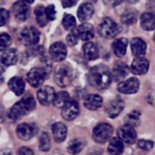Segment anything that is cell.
Segmentation results:
<instances>
[{
  "mask_svg": "<svg viewBox=\"0 0 155 155\" xmlns=\"http://www.w3.org/2000/svg\"><path fill=\"white\" fill-rule=\"evenodd\" d=\"M84 146V141L81 138H74L70 141L68 145V153L72 155L79 153Z\"/></svg>",
  "mask_w": 155,
  "mask_h": 155,
  "instance_id": "obj_29",
  "label": "cell"
},
{
  "mask_svg": "<svg viewBox=\"0 0 155 155\" xmlns=\"http://www.w3.org/2000/svg\"><path fill=\"white\" fill-rule=\"evenodd\" d=\"M83 51L84 56L88 60H95L99 56L98 48L95 44L92 42H88L83 46Z\"/></svg>",
  "mask_w": 155,
  "mask_h": 155,
  "instance_id": "obj_28",
  "label": "cell"
},
{
  "mask_svg": "<svg viewBox=\"0 0 155 155\" xmlns=\"http://www.w3.org/2000/svg\"><path fill=\"white\" fill-rule=\"evenodd\" d=\"M0 59L5 66L13 65L18 60V53L15 49L5 50L0 56Z\"/></svg>",
  "mask_w": 155,
  "mask_h": 155,
  "instance_id": "obj_22",
  "label": "cell"
},
{
  "mask_svg": "<svg viewBox=\"0 0 155 155\" xmlns=\"http://www.w3.org/2000/svg\"><path fill=\"white\" fill-rule=\"evenodd\" d=\"M153 41L155 42V33H154V34H153Z\"/></svg>",
  "mask_w": 155,
  "mask_h": 155,
  "instance_id": "obj_51",
  "label": "cell"
},
{
  "mask_svg": "<svg viewBox=\"0 0 155 155\" xmlns=\"http://www.w3.org/2000/svg\"><path fill=\"white\" fill-rule=\"evenodd\" d=\"M74 78L73 70L69 65L61 64L57 65L54 71V81L59 87H65L71 83Z\"/></svg>",
  "mask_w": 155,
  "mask_h": 155,
  "instance_id": "obj_3",
  "label": "cell"
},
{
  "mask_svg": "<svg viewBox=\"0 0 155 155\" xmlns=\"http://www.w3.org/2000/svg\"><path fill=\"white\" fill-rule=\"evenodd\" d=\"M125 1H126L127 2H129V3H136L137 2H138L139 0H125Z\"/></svg>",
  "mask_w": 155,
  "mask_h": 155,
  "instance_id": "obj_47",
  "label": "cell"
},
{
  "mask_svg": "<svg viewBox=\"0 0 155 155\" xmlns=\"http://www.w3.org/2000/svg\"><path fill=\"white\" fill-rule=\"evenodd\" d=\"M140 116L141 113L138 110H133L126 116V124L131 125L132 126H136L140 123Z\"/></svg>",
  "mask_w": 155,
  "mask_h": 155,
  "instance_id": "obj_34",
  "label": "cell"
},
{
  "mask_svg": "<svg viewBox=\"0 0 155 155\" xmlns=\"http://www.w3.org/2000/svg\"><path fill=\"white\" fill-rule=\"evenodd\" d=\"M35 107L36 102L34 98L32 96L25 97L13 105L8 113V117L13 121H17L23 116L28 114Z\"/></svg>",
  "mask_w": 155,
  "mask_h": 155,
  "instance_id": "obj_2",
  "label": "cell"
},
{
  "mask_svg": "<svg viewBox=\"0 0 155 155\" xmlns=\"http://www.w3.org/2000/svg\"><path fill=\"white\" fill-rule=\"evenodd\" d=\"M37 96L40 104L44 106H48L53 102L56 93L54 89L50 86H44L39 89Z\"/></svg>",
  "mask_w": 155,
  "mask_h": 155,
  "instance_id": "obj_8",
  "label": "cell"
},
{
  "mask_svg": "<svg viewBox=\"0 0 155 155\" xmlns=\"http://www.w3.org/2000/svg\"><path fill=\"white\" fill-rule=\"evenodd\" d=\"M21 1H23V2H26V3H28V4H32L33 2H34V0H21Z\"/></svg>",
  "mask_w": 155,
  "mask_h": 155,
  "instance_id": "obj_48",
  "label": "cell"
},
{
  "mask_svg": "<svg viewBox=\"0 0 155 155\" xmlns=\"http://www.w3.org/2000/svg\"><path fill=\"white\" fill-rule=\"evenodd\" d=\"M12 12L16 19L24 21L29 18L31 10L26 2L23 1H17L13 4Z\"/></svg>",
  "mask_w": 155,
  "mask_h": 155,
  "instance_id": "obj_12",
  "label": "cell"
},
{
  "mask_svg": "<svg viewBox=\"0 0 155 155\" xmlns=\"http://www.w3.org/2000/svg\"><path fill=\"white\" fill-rule=\"evenodd\" d=\"M100 35L106 39L114 38L120 32V28L110 18H104L98 28Z\"/></svg>",
  "mask_w": 155,
  "mask_h": 155,
  "instance_id": "obj_4",
  "label": "cell"
},
{
  "mask_svg": "<svg viewBox=\"0 0 155 155\" xmlns=\"http://www.w3.org/2000/svg\"><path fill=\"white\" fill-rule=\"evenodd\" d=\"M5 2V0H0V5L3 4Z\"/></svg>",
  "mask_w": 155,
  "mask_h": 155,
  "instance_id": "obj_50",
  "label": "cell"
},
{
  "mask_svg": "<svg viewBox=\"0 0 155 155\" xmlns=\"http://www.w3.org/2000/svg\"><path fill=\"white\" fill-rule=\"evenodd\" d=\"M4 116H5V110L2 104L0 103V120L4 118Z\"/></svg>",
  "mask_w": 155,
  "mask_h": 155,
  "instance_id": "obj_44",
  "label": "cell"
},
{
  "mask_svg": "<svg viewBox=\"0 0 155 155\" xmlns=\"http://www.w3.org/2000/svg\"><path fill=\"white\" fill-rule=\"evenodd\" d=\"M19 38L24 45L31 47L39 42L40 32L34 27H27L20 33Z\"/></svg>",
  "mask_w": 155,
  "mask_h": 155,
  "instance_id": "obj_7",
  "label": "cell"
},
{
  "mask_svg": "<svg viewBox=\"0 0 155 155\" xmlns=\"http://www.w3.org/2000/svg\"><path fill=\"white\" fill-rule=\"evenodd\" d=\"M87 80L89 84L94 88L104 90L110 86L112 81V74L107 65L100 64L89 70Z\"/></svg>",
  "mask_w": 155,
  "mask_h": 155,
  "instance_id": "obj_1",
  "label": "cell"
},
{
  "mask_svg": "<svg viewBox=\"0 0 155 155\" xmlns=\"http://www.w3.org/2000/svg\"><path fill=\"white\" fill-rule=\"evenodd\" d=\"M34 13H35L36 20H37V24L41 27H44L47 24V15H46V8H44V5H39L34 9Z\"/></svg>",
  "mask_w": 155,
  "mask_h": 155,
  "instance_id": "obj_30",
  "label": "cell"
},
{
  "mask_svg": "<svg viewBox=\"0 0 155 155\" xmlns=\"http://www.w3.org/2000/svg\"><path fill=\"white\" fill-rule=\"evenodd\" d=\"M69 101V94L66 91H61L56 94L53 100V105L57 108H62Z\"/></svg>",
  "mask_w": 155,
  "mask_h": 155,
  "instance_id": "obj_32",
  "label": "cell"
},
{
  "mask_svg": "<svg viewBox=\"0 0 155 155\" xmlns=\"http://www.w3.org/2000/svg\"><path fill=\"white\" fill-rule=\"evenodd\" d=\"M51 147V142L48 133L47 132H42L40 136V144H39V148L42 151H48Z\"/></svg>",
  "mask_w": 155,
  "mask_h": 155,
  "instance_id": "obj_33",
  "label": "cell"
},
{
  "mask_svg": "<svg viewBox=\"0 0 155 155\" xmlns=\"http://www.w3.org/2000/svg\"><path fill=\"white\" fill-rule=\"evenodd\" d=\"M131 71L137 75L144 74L148 71L149 62L144 57H136L132 62Z\"/></svg>",
  "mask_w": 155,
  "mask_h": 155,
  "instance_id": "obj_16",
  "label": "cell"
},
{
  "mask_svg": "<svg viewBox=\"0 0 155 155\" xmlns=\"http://www.w3.org/2000/svg\"><path fill=\"white\" fill-rule=\"evenodd\" d=\"M140 83L136 78H130L125 81H122L118 85V91L124 94H135L139 89Z\"/></svg>",
  "mask_w": 155,
  "mask_h": 155,
  "instance_id": "obj_11",
  "label": "cell"
},
{
  "mask_svg": "<svg viewBox=\"0 0 155 155\" xmlns=\"http://www.w3.org/2000/svg\"><path fill=\"white\" fill-rule=\"evenodd\" d=\"M123 0H104V3L106 5L110 7H116L120 5Z\"/></svg>",
  "mask_w": 155,
  "mask_h": 155,
  "instance_id": "obj_43",
  "label": "cell"
},
{
  "mask_svg": "<svg viewBox=\"0 0 155 155\" xmlns=\"http://www.w3.org/2000/svg\"><path fill=\"white\" fill-rule=\"evenodd\" d=\"M141 28L145 31H153L155 29V15L151 12H144L140 17Z\"/></svg>",
  "mask_w": 155,
  "mask_h": 155,
  "instance_id": "obj_25",
  "label": "cell"
},
{
  "mask_svg": "<svg viewBox=\"0 0 155 155\" xmlns=\"http://www.w3.org/2000/svg\"><path fill=\"white\" fill-rule=\"evenodd\" d=\"M18 155H34V152L29 147H22L18 150Z\"/></svg>",
  "mask_w": 155,
  "mask_h": 155,
  "instance_id": "obj_41",
  "label": "cell"
},
{
  "mask_svg": "<svg viewBox=\"0 0 155 155\" xmlns=\"http://www.w3.org/2000/svg\"><path fill=\"white\" fill-rule=\"evenodd\" d=\"M107 150L110 155H121L124 150L123 141L120 138H113L109 144Z\"/></svg>",
  "mask_w": 155,
  "mask_h": 155,
  "instance_id": "obj_27",
  "label": "cell"
},
{
  "mask_svg": "<svg viewBox=\"0 0 155 155\" xmlns=\"http://www.w3.org/2000/svg\"><path fill=\"white\" fill-rule=\"evenodd\" d=\"M78 38H79V37H78V36L76 31H74V32H71L66 37L67 43H68V45L71 46V47H74V46H75L76 44H78Z\"/></svg>",
  "mask_w": 155,
  "mask_h": 155,
  "instance_id": "obj_39",
  "label": "cell"
},
{
  "mask_svg": "<svg viewBox=\"0 0 155 155\" xmlns=\"http://www.w3.org/2000/svg\"><path fill=\"white\" fill-rule=\"evenodd\" d=\"M16 132L19 138L24 141H28L37 134V128L34 124L21 123L18 126Z\"/></svg>",
  "mask_w": 155,
  "mask_h": 155,
  "instance_id": "obj_10",
  "label": "cell"
},
{
  "mask_svg": "<svg viewBox=\"0 0 155 155\" xmlns=\"http://www.w3.org/2000/svg\"><path fill=\"white\" fill-rule=\"evenodd\" d=\"M86 1H87L89 2H96L97 0H86Z\"/></svg>",
  "mask_w": 155,
  "mask_h": 155,
  "instance_id": "obj_49",
  "label": "cell"
},
{
  "mask_svg": "<svg viewBox=\"0 0 155 155\" xmlns=\"http://www.w3.org/2000/svg\"><path fill=\"white\" fill-rule=\"evenodd\" d=\"M138 145L142 150H149L153 147V142L152 141H149V140L141 139L138 141Z\"/></svg>",
  "mask_w": 155,
  "mask_h": 155,
  "instance_id": "obj_37",
  "label": "cell"
},
{
  "mask_svg": "<svg viewBox=\"0 0 155 155\" xmlns=\"http://www.w3.org/2000/svg\"><path fill=\"white\" fill-rule=\"evenodd\" d=\"M47 68H34L27 74L28 83L34 87H38L44 83L49 75Z\"/></svg>",
  "mask_w": 155,
  "mask_h": 155,
  "instance_id": "obj_6",
  "label": "cell"
},
{
  "mask_svg": "<svg viewBox=\"0 0 155 155\" xmlns=\"http://www.w3.org/2000/svg\"><path fill=\"white\" fill-rule=\"evenodd\" d=\"M12 38L8 34H0V51L5 50L11 45Z\"/></svg>",
  "mask_w": 155,
  "mask_h": 155,
  "instance_id": "obj_36",
  "label": "cell"
},
{
  "mask_svg": "<svg viewBox=\"0 0 155 155\" xmlns=\"http://www.w3.org/2000/svg\"><path fill=\"white\" fill-rule=\"evenodd\" d=\"M62 26L67 31H71L76 25V21L74 16L70 14H65L62 18Z\"/></svg>",
  "mask_w": 155,
  "mask_h": 155,
  "instance_id": "obj_35",
  "label": "cell"
},
{
  "mask_svg": "<svg viewBox=\"0 0 155 155\" xmlns=\"http://www.w3.org/2000/svg\"><path fill=\"white\" fill-rule=\"evenodd\" d=\"M78 0H61L63 8H70L77 3Z\"/></svg>",
  "mask_w": 155,
  "mask_h": 155,
  "instance_id": "obj_42",
  "label": "cell"
},
{
  "mask_svg": "<svg viewBox=\"0 0 155 155\" xmlns=\"http://www.w3.org/2000/svg\"><path fill=\"white\" fill-rule=\"evenodd\" d=\"M53 138L56 142H62L65 139L67 135V127L64 123L58 122L53 126L52 128Z\"/></svg>",
  "mask_w": 155,
  "mask_h": 155,
  "instance_id": "obj_23",
  "label": "cell"
},
{
  "mask_svg": "<svg viewBox=\"0 0 155 155\" xmlns=\"http://www.w3.org/2000/svg\"><path fill=\"white\" fill-rule=\"evenodd\" d=\"M113 132V128L108 123H103L97 125L93 130V138L97 143L104 144L107 142Z\"/></svg>",
  "mask_w": 155,
  "mask_h": 155,
  "instance_id": "obj_5",
  "label": "cell"
},
{
  "mask_svg": "<svg viewBox=\"0 0 155 155\" xmlns=\"http://www.w3.org/2000/svg\"><path fill=\"white\" fill-rule=\"evenodd\" d=\"M9 19V12L5 8H0V27L4 26Z\"/></svg>",
  "mask_w": 155,
  "mask_h": 155,
  "instance_id": "obj_38",
  "label": "cell"
},
{
  "mask_svg": "<svg viewBox=\"0 0 155 155\" xmlns=\"http://www.w3.org/2000/svg\"><path fill=\"white\" fill-rule=\"evenodd\" d=\"M76 33L82 41H90L94 37V30L91 24L83 23L76 29Z\"/></svg>",
  "mask_w": 155,
  "mask_h": 155,
  "instance_id": "obj_18",
  "label": "cell"
},
{
  "mask_svg": "<svg viewBox=\"0 0 155 155\" xmlns=\"http://www.w3.org/2000/svg\"><path fill=\"white\" fill-rule=\"evenodd\" d=\"M5 65L2 63V62L1 61V59H0V75H1L4 71H5Z\"/></svg>",
  "mask_w": 155,
  "mask_h": 155,
  "instance_id": "obj_46",
  "label": "cell"
},
{
  "mask_svg": "<svg viewBox=\"0 0 155 155\" xmlns=\"http://www.w3.org/2000/svg\"><path fill=\"white\" fill-rule=\"evenodd\" d=\"M46 15L50 21H54L56 17V11L54 5H50L47 8H46Z\"/></svg>",
  "mask_w": 155,
  "mask_h": 155,
  "instance_id": "obj_40",
  "label": "cell"
},
{
  "mask_svg": "<svg viewBox=\"0 0 155 155\" xmlns=\"http://www.w3.org/2000/svg\"><path fill=\"white\" fill-rule=\"evenodd\" d=\"M79 113V106L76 101L71 100L62 108V116L68 121L74 120Z\"/></svg>",
  "mask_w": 155,
  "mask_h": 155,
  "instance_id": "obj_9",
  "label": "cell"
},
{
  "mask_svg": "<svg viewBox=\"0 0 155 155\" xmlns=\"http://www.w3.org/2000/svg\"><path fill=\"white\" fill-rule=\"evenodd\" d=\"M138 20V13L132 9L126 10L121 16V21L123 24L127 25H133Z\"/></svg>",
  "mask_w": 155,
  "mask_h": 155,
  "instance_id": "obj_31",
  "label": "cell"
},
{
  "mask_svg": "<svg viewBox=\"0 0 155 155\" xmlns=\"http://www.w3.org/2000/svg\"><path fill=\"white\" fill-rule=\"evenodd\" d=\"M8 86L10 90L17 96H20L25 91V81L21 78L18 77V76H15V77L12 78L8 81Z\"/></svg>",
  "mask_w": 155,
  "mask_h": 155,
  "instance_id": "obj_21",
  "label": "cell"
},
{
  "mask_svg": "<svg viewBox=\"0 0 155 155\" xmlns=\"http://www.w3.org/2000/svg\"><path fill=\"white\" fill-rule=\"evenodd\" d=\"M124 102L120 99H116L110 101L108 104H107L105 108V111L107 114L108 115L109 117L113 119L116 118V116L121 113L124 108Z\"/></svg>",
  "mask_w": 155,
  "mask_h": 155,
  "instance_id": "obj_15",
  "label": "cell"
},
{
  "mask_svg": "<svg viewBox=\"0 0 155 155\" xmlns=\"http://www.w3.org/2000/svg\"><path fill=\"white\" fill-rule=\"evenodd\" d=\"M84 104L88 110H96L102 106L103 99L98 94H89L84 98Z\"/></svg>",
  "mask_w": 155,
  "mask_h": 155,
  "instance_id": "obj_26",
  "label": "cell"
},
{
  "mask_svg": "<svg viewBox=\"0 0 155 155\" xmlns=\"http://www.w3.org/2000/svg\"><path fill=\"white\" fill-rule=\"evenodd\" d=\"M52 59L56 62H61L65 59L67 55V49L62 42H56L52 44L49 50Z\"/></svg>",
  "mask_w": 155,
  "mask_h": 155,
  "instance_id": "obj_14",
  "label": "cell"
},
{
  "mask_svg": "<svg viewBox=\"0 0 155 155\" xmlns=\"http://www.w3.org/2000/svg\"><path fill=\"white\" fill-rule=\"evenodd\" d=\"M94 12V8L91 2H84L82 3L78 9V18L81 21H85L91 18Z\"/></svg>",
  "mask_w": 155,
  "mask_h": 155,
  "instance_id": "obj_20",
  "label": "cell"
},
{
  "mask_svg": "<svg viewBox=\"0 0 155 155\" xmlns=\"http://www.w3.org/2000/svg\"><path fill=\"white\" fill-rule=\"evenodd\" d=\"M147 7L149 8H155V0H147Z\"/></svg>",
  "mask_w": 155,
  "mask_h": 155,
  "instance_id": "obj_45",
  "label": "cell"
},
{
  "mask_svg": "<svg viewBox=\"0 0 155 155\" xmlns=\"http://www.w3.org/2000/svg\"><path fill=\"white\" fill-rule=\"evenodd\" d=\"M129 72V68L126 63L123 62H116L113 66L112 78L116 81H119L125 78Z\"/></svg>",
  "mask_w": 155,
  "mask_h": 155,
  "instance_id": "obj_17",
  "label": "cell"
},
{
  "mask_svg": "<svg viewBox=\"0 0 155 155\" xmlns=\"http://www.w3.org/2000/svg\"><path fill=\"white\" fill-rule=\"evenodd\" d=\"M119 138L127 144H133L137 138V134L134 129V126L126 124L120 128L118 130Z\"/></svg>",
  "mask_w": 155,
  "mask_h": 155,
  "instance_id": "obj_13",
  "label": "cell"
},
{
  "mask_svg": "<svg viewBox=\"0 0 155 155\" xmlns=\"http://www.w3.org/2000/svg\"><path fill=\"white\" fill-rule=\"evenodd\" d=\"M128 46V40L125 37L116 39L112 44L113 52L118 57H123L126 53Z\"/></svg>",
  "mask_w": 155,
  "mask_h": 155,
  "instance_id": "obj_24",
  "label": "cell"
},
{
  "mask_svg": "<svg viewBox=\"0 0 155 155\" xmlns=\"http://www.w3.org/2000/svg\"><path fill=\"white\" fill-rule=\"evenodd\" d=\"M131 49L134 56L136 57H143L146 53L147 44L142 39L135 37L131 41Z\"/></svg>",
  "mask_w": 155,
  "mask_h": 155,
  "instance_id": "obj_19",
  "label": "cell"
}]
</instances>
